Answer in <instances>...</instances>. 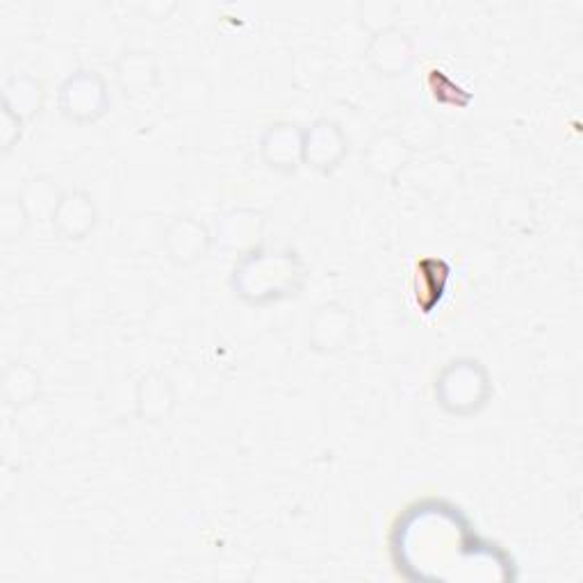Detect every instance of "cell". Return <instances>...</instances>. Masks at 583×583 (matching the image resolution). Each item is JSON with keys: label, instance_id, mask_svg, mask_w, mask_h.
I'll list each match as a JSON object with an SVG mask.
<instances>
[{"label": "cell", "instance_id": "6da1fadb", "mask_svg": "<svg viewBox=\"0 0 583 583\" xmlns=\"http://www.w3.org/2000/svg\"><path fill=\"white\" fill-rule=\"evenodd\" d=\"M294 281V262L285 256H267L249 260L240 269V285L244 294L253 297H269L285 290Z\"/></svg>", "mask_w": 583, "mask_h": 583}, {"label": "cell", "instance_id": "7a4b0ae2", "mask_svg": "<svg viewBox=\"0 0 583 583\" xmlns=\"http://www.w3.org/2000/svg\"><path fill=\"white\" fill-rule=\"evenodd\" d=\"M105 105V87L98 76L89 71H82L80 76L69 78L62 87V108L73 119L87 121L103 112Z\"/></svg>", "mask_w": 583, "mask_h": 583}, {"label": "cell", "instance_id": "3957f363", "mask_svg": "<svg viewBox=\"0 0 583 583\" xmlns=\"http://www.w3.org/2000/svg\"><path fill=\"white\" fill-rule=\"evenodd\" d=\"M344 153V139L340 135V130L328 121H319L317 126H312L303 135V146H301V155L303 160L310 162L312 167L317 169H328L335 167L338 160Z\"/></svg>", "mask_w": 583, "mask_h": 583}, {"label": "cell", "instance_id": "277c9868", "mask_svg": "<svg viewBox=\"0 0 583 583\" xmlns=\"http://www.w3.org/2000/svg\"><path fill=\"white\" fill-rule=\"evenodd\" d=\"M53 224L57 226V231L71 237V240H80L94 226L92 201L85 194L62 196L53 212Z\"/></svg>", "mask_w": 583, "mask_h": 583}, {"label": "cell", "instance_id": "5b68a950", "mask_svg": "<svg viewBox=\"0 0 583 583\" xmlns=\"http://www.w3.org/2000/svg\"><path fill=\"white\" fill-rule=\"evenodd\" d=\"M262 146L272 167H294V160L301 155L303 137L297 135L294 126H276L269 130Z\"/></svg>", "mask_w": 583, "mask_h": 583}, {"label": "cell", "instance_id": "8992f818", "mask_svg": "<svg viewBox=\"0 0 583 583\" xmlns=\"http://www.w3.org/2000/svg\"><path fill=\"white\" fill-rule=\"evenodd\" d=\"M349 333V315L344 308L326 306L317 312L315 322H312V338L322 349H338Z\"/></svg>", "mask_w": 583, "mask_h": 583}, {"label": "cell", "instance_id": "52a82bcc", "mask_svg": "<svg viewBox=\"0 0 583 583\" xmlns=\"http://www.w3.org/2000/svg\"><path fill=\"white\" fill-rule=\"evenodd\" d=\"M41 103V87L32 78H12L5 85V110L26 121Z\"/></svg>", "mask_w": 583, "mask_h": 583}, {"label": "cell", "instance_id": "ba28073f", "mask_svg": "<svg viewBox=\"0 0 583 583\" xmlns=\"http://www.w3.org/2000/svg\"><path fill=\"white\" fill-rule=\"evenodd\" d=\"M372 60L381 71L399 73L410 60V44L399 32H385L372 46Z\"/></svg>", "mask_w": 583, "mask_h": 583}, {"label": "cell", "instance_id": "9c48e42d", "mask_svg": "<svg viewBox=\"0 0 583 583\" xmlns=\"http://www.w3.org/2000/svg\"><path fill=\"white\" fill-rule=\"evenodd\" d=\"M205 242H208V237H205V231L199 224H194L190 219L178 221L169 233V246L171 253H174L171 258L180 262H192L205 251Z\"/></svg>", "mask_w": 583, "mask_h": 583}, {"label": "cell", "instance_id": "30bf717a", "mask_svg": "<svg viewBox=\"0 0 583 583\" xmlns=\"http://www.w3.org/2000/svg\"><path fill=\"white\" fill-rule=\"evenodd\" d=\"M404 153L406 146L401 139L383 135L376 139L372 149H369V167L379 171V174H390V171H394L401 162H404Z\"/></svg>", "mask_w": 583, "mask_h": 583}, {"label": "cell", "instance_id": "8fae6325", "mask_svg": "<svg viewBox=\"0 0 583 583\" xmlns=\"http://www.w3.org/2000/svg\"><path fill=\"white\" fill-rule=\"evenodd\" d=\"M142 397H139V406H142L144 415H162L167 413L171 406V394L167 381H146L142 383Z\"/></svg>", "mask_w": 583, "mask_h": 583}, {"label": "cell", "instance_id": "7c38bea8", "mask_svg": "<svg viewBox=\"0 0 583 583\" xmlns=\"http://www.w3.org/2000/svg\"><path fill=\"white\" fill-rule=\"evenodd\" d=\"M30 381H35V374L26 367H12L5 374V397L10 399V404H26V401H30L35 392L26 390V385H23Z\"/></svg>", "mask_w": 583, "mask_h": 583}, {"label": "cell", "instance_id": "4fadbf2b", "mask_svg": "<svg viewBox=\"0 0 583 583\" xmlns=\"http://www.w3.org/2000/svg\"><path fill=\"white\" fill-rule=\"evenodd\" d=\"M30 212L26 208V203L23 199H5L3 208H0V231H3L5 240H14L16 235L23 233V228L26 224H21V221H14L16 217H28Z\"/></svg>", "mask_w": 583, "mask_h": 583}]
</instances>
